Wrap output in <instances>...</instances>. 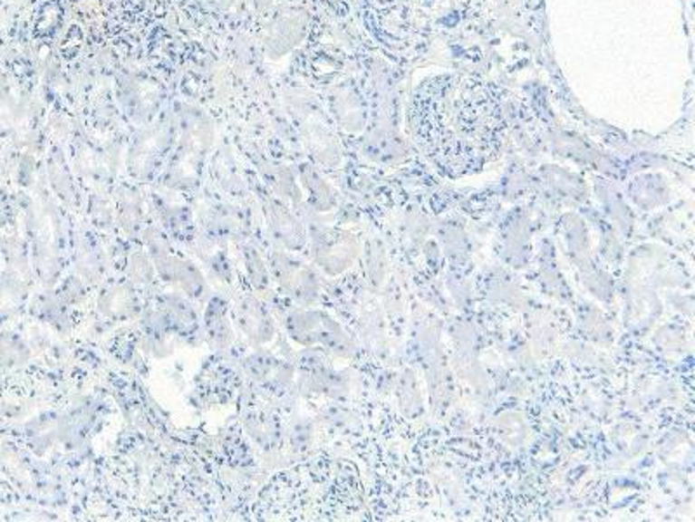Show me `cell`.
Instances as JSON below:
<instances>
[{"label": "cell", "instance_id": "1", "mask_svg": "<svg viewBox=\"0 0 695 522\" xmlns=\"http://www.w3.org/2000/svg\"><path fill=\"white\" fill-rule=\"evenodd\" d=\"M151 255L155 258L157 266L160 268V274L168 281L178 284L188 295H193V296L200 295V291L204 287V281H202L198 270L195 266H191V263L181 260V258H176V256H170L166 246L151 244Z\"/></svg>", "mask_w": 695, "mask_h": 522}, {"label": "cell", "instance_id": "2", "mask_svg": "<svg viewBox=\"0 0 695 522\" xmlns=\"http://www.w3.org/2000/svg\"><path fill=\"white\" fill-rule=\"evenodd\" d=\"M236 323L240 329L257 343L272 338V323L265 306L254 298H247L236 306Z\"/></svg>", "mask_w": 695, "mask_h": 522}, {"label": "cell", "instance_id": "3", "mask_svg": "<svg viewBox=\"0 0 695 522\" xmlns=\"http://www.w3.org/2000/svg\"><path fill=\"white\" fill-rule=\"evenodd\" d=\"M228 310H227V304L219 300H214L209 308H208V314H206V326H208V334L211 338L212 342L219 347H225L230 343L232 340V324L228 321Z\"/></svg>", "mask_w": 695, "mask_h": 522}, {"label": "cell", "instance_id": "4", "mask_svg": "<svg viewBox=\"0 0 695 522\" xmlns=\"http://www.w3.org/2000/svg\"><path fill=\"white\" fill-rule=\"evenodd\" d=\"M246 261H247V272H249V279L254 284L256 289H265V285L268 284V276L265 272V265L261 258L257 256V253L247 247L246 249Z\"/></svg>", "mask_w": 695, "mask_h": 522}]
</instances>
